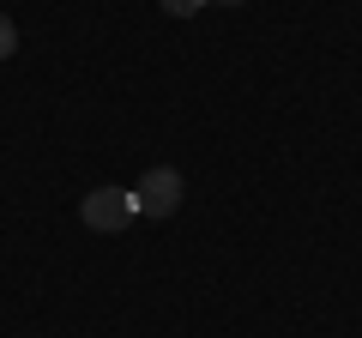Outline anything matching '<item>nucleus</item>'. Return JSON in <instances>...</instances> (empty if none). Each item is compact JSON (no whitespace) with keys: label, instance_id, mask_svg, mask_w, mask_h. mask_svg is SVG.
<instances>
[{"label":"nucleus","instance_id":"f257e3e1","mask_svg":"<svg viewBox=\"0 0 362 338\" xmlns=\"http://www.w3.org/2000/svg\"><path fill=\"white\" fill-rule=\"evenodd\" d=\"M78 218H85V230H103V235L127 230V223L139 218V206H133V187H90L85 206H78Z\"/></svg>","mask_w":362,"mask_h":338},{"label":"nucleus","instance_id":"f03ea898","mask_svg":"<svg viewBox=\"0 0 362 338\" xmlns=\"http://www.w3.org/2000/svg\"><path fill=\"white\" fill-rule=\"evenodd\" d=\"M133 206H139V218H175L181 211V169H151L133 187Z\"/></svg>","mask_w":362,"mask_h":338},{"label":"nucleus","instance_id":"7ed1b4c3","mask_svg":"<svg viewBox=\"0 0 362 338\" xmlns=\"http://www.w3.org/2000/svg\"><path fill=\"white\" fill-rule=\"evenodd\" d=\"M18 49V30H13V18H0V61Z\"/></svg>","mask_w":362,"mask_h":338},{"label":"nucleus","instance_id":"20e7f679","mask_svg":"<svg viewBox=\"0 0 362 338\" xmlns=\"http://www.w3.org/2000/svg\"><path fill=\"white\" fill-rule=\"evenodd\" d=\"M206 0H163V13H175V18H187V13H199Z\"/></svg>","mask_w":362,"mask_h":338},{"label":"nucleus","instance_id":"39448f33","mask_svg":"<svg viewBox=\"0 0 362 338\" xmlns=\"http://www.w3.org/2000/svg\"><path fill=\"white\" fill-rule=\"evenodd\" d=\"M218 6H242V0H218Z\"/></svg>","mask_w":362,"mask_h":338}]
</instances>
